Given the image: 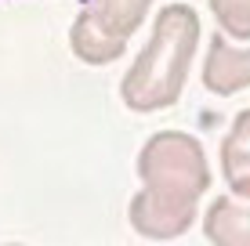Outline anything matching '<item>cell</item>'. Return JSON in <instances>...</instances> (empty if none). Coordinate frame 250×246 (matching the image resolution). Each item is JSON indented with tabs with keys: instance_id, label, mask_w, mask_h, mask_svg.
Listing matches in <instances>:
<instances>
[{
	"instance_id": "obj_2",
	"label": "cell",
	"mask_w": 250,
	"mask_h": 246,
	"mask_svg": "<svg viewBox=\"0 0 250 246\" xmlns=\"http://www.w3.org/2000/svg\"><path fill=\"white\" fill-rule=\"evenodd\" d=\"M200 47V15L188 4L160 7L149 47L120 80V98L131 113H160L182 98V87Z\"/></svg>"
},
{
	"instance_id": "obj_1",
	"label": "cell",
	"mask_w": 250,
	"mask_h": 246,
	"mask_svg": "<svg viewBox=\"0 0 250 246\" xmlns=\"http://www.w3.org/2000/svg\"><path fill=\"white\" fill-rule=\"evenodd\" d=\"M138 177L145 189L127 207L131 228L145 239H178L196 221L200 196L210 189L203 145L185 131H160L138 152Z\"/></svg>"
},
{
	"instance_id": "obj_3",
	"label": "cell",
	"mask_w": 250,
	"mask_h": 246,
	"mask_svg": "<svg viewBox=\"0 0 250 246\" xmlns=\"http://www.w3.org/2000/svg\"><path fill=\"white\" fill-rule=\"evenodd\" d=\"M203 87L214 95H236L250 87V47H232L225 33L210 40V55L203 62Z\"/></svg>"
},
{
	"instance_id": "obj_9",
	"label": "cell",
	"mask_w": 250,
	"mask_h": 246,
	"mask_svg": "<svg viewBox=\"0 0 250 246\" xmlns=\"http://www.w3.org/2000/svg\"><path fill=\"white\" fill-rule=\"evenodd\" d=\"M11 246H19V243H11Z\"/></svg>"
},
{
	"instance_id": "obj_4",
	"label": "cell",
	"mask_w": 250,
	"mask_h": 246,
	"mask_svg": "<svg viewBox=\"0 0 250 246\" xmlns=\"http://www.w3.org/2000/svg\"><path fill=\"white\" fill-rule=\"evenodd\" d=\"M149 7H152V0H87L83 11H87V22L102 37L127 44L138 33V25L145 22Z\"/></svg>"
},
{
	"instance_id": "obj_7",
	"label": "cell",
	"mask_w": 250,
	"mask_h": 246,
	"mask_svg": "<svg viewBox=\"0 0 250 246\" xmlns=\"http://www.w3.org/2000/svg\"><path fill=\"white\" fill-rule=\"evenodd\" d=\"M69 47H73V55L80 58L83 65H113L120 55L127 51V44H116V40L102 37L98 29L87 22V11L76 15L73 29H69Z\"/></svg>"
},
{
	"instance_id": "obj_5",
	"label": "cell",
	"mask_w": 250,
	"mask_h": 246,
	"mask_svg": "<svg viewBox=\"0 0 250 246\" xmlns=\"http://www.w3.org/2000/svg\"><path fill=\"white\" fill-rule=\"evenodd\" d=\"M221 174L232 196L250 199V109L236 113L229 138L221 141Z\"/></svg>"
},
{
	"instance_id": "obj_6",
	"label": "cell",
	"mask_w": 250,
	"mask_h": 246,
	"mask_svg": "<svg viewBox=\"0 0 250 246\" xmlns=\"http://www.w3.org/2000/svg\"><path fill=\"white\" fill-rule=\"evenodd\" d=\"M203 235L214 246H250V207L236 199H214L203 214Z\"/></svg>"
},
{
	"instance_id": "obj_8",
	"label": "cell",
	"mask_w": 250,
	"mask_h": 246,
	"mask_svg": "<svg viewBox=\"0 0 250 246\" xmlns=\"http://www.w3.org/2000/svg\"><path fill=\"white\" fill-rule=\"evenodd\" d=\"M210 11L232 40H250V0H210Z\"/></svg>"
}]
</instances>
